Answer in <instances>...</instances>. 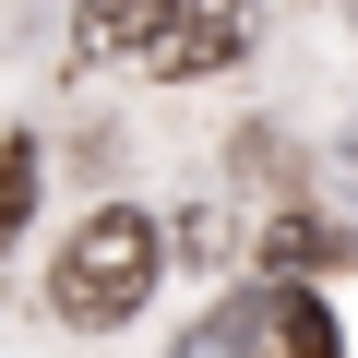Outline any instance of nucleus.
<instances>
[{
  "mask_svg": "<svg viewBox=\"0 0 358 358\" xmlns=\"http://www.w3.org/2000/svg\"><path fill=\"white\" fill-rule=\"evenodd\" d=\"M155 263H167L155 215H143V203H108V215H84V227L48 251V310H60V322H131V310L155 299Z\"/></svg>",
  "mask_w": 358,
  "mask_h": 358,
  "instance_id": "f257e3e1",
  "label": "nucleus"
},
{
  "mask_svg": "<svg viewBox=\"0 0 358 358\" xmlns=\"http://www.w3.org/2000/svg\"><path fill=\"white\" fill-rule=\"evenodd\" d=\"M239 48H251V0H167L155 36H143V72H155V84H203V72H227Z\"/></svg>",
  "mask_w": 358,
  "mask_h": 358,
  "instance_id": "f03ea898",
  "label": "nucleus"
},
{
  "mask_svg": "<svg viewBox=\"0 0 358 358\" xmlns=\"http://www.w3.org/2000/svg\"><path fill=\"white\" fill-rule=\"evenodd\" d=\"M155 13H167V0H84V13H72V48L84 60H143Z\"/></svg>",
  "mask_w": 358,
  "mask_h": 358,
  "instance_id": "7ed1b4c3",
  "label": "nucleus"
},
{
  "mask_svg": "<svg viewBox=\"0 0 358 358\" xmlns=\"http://www.w3.org/2000/svg\"><path fill=\"white\" fill-rule=\"evenodd\" d=\"M263 334H275V299H239V310H215L179 358H263Z\"/></svg>",
  "mask_w": 358,
  "mask_h": 358,
  "instance_id": "20e7f679",
  "label": "nucleus"
},
{
  "mask_svg": "<svg viewBox=\"0 0 358 358\" xmlns=\"http://www.w3.org/2000/svg\"><path fill=\"white\" fill-rule=\"evenodd\" d=\"M275 346L287 358H334V310L322 299H275Z\"/></svg>",
  "mask_w": 358,
  "mask_h": 358,
  "instance_id": "39448f33",
  "label": "nucleus"
},
{
  "mask_svg": "<svg viewBox=\"0 0 358 358\" xmlns=\"http://www.w3.org/2000/svg\"><path fill=\"white\" fill-rule=\"evenodd\" d=\"M24 179H36V143H0V227L24 215Z\"/></svg>",
  "mask_w": 358,
  "mask_h": 358,
  "instance_id": "423d86ee",
  "label": "nucleus"
},
{
  "mask_svg": "<svg viewBox=\"0 0 358 358\" xmlns=\"http://www.w3.org/2000/svg\"><path fill=\"white\" fill-rule=\"evenodd\" d=\"M275 263H287V275H310V263H322V227H310V215H287V227H275Z\"/></svg>",
  "mask_w": 358,
  "mask_h": 358,
  "instance_id": "0eeeda50",
  "label": "nucleus"
},
{
  "mask_svg": "<svg viewBox=\"0 0 358 358\" xmlns=\"http://www.w3.org/2000/svg\"><path fill=\"white\" fill-rule=\"evenodd\" d=\"M334 192H346V203H358V131H346V143H334Z\"/></svg>",
  "mask_w": 358,
  "mask_h": 358,
  "instance_id": "6e6552de",
  "label": "nucleus"
},
{
  "mask_svg": "<svg viewBox=\"0 0 358 358\" xmlns=\"http://www.w3.org/2000/svg\"><path fill=\"white\" fill-rule=\"evenodd\" d=\"M346 24H358V0H346Z\"/></svg>",
  "mask_w": 358,
  "mask_h": 358,
  "instance_id": "1a4fd4ad",
  "label": "nucleus"
}]
</instances>
